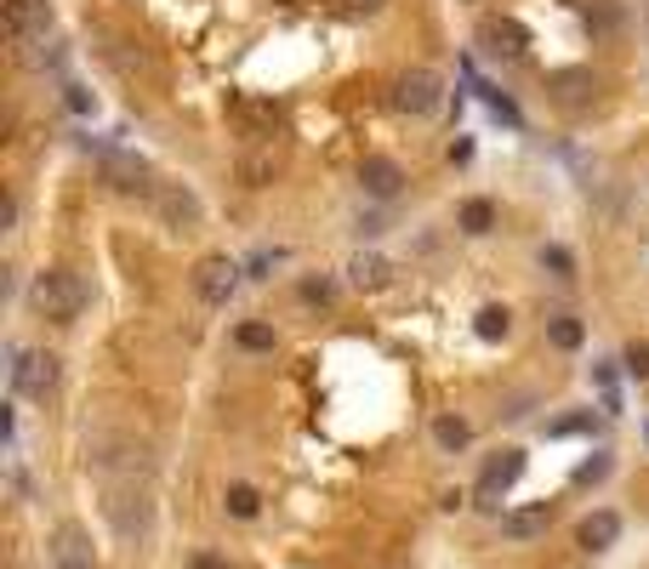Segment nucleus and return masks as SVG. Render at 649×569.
<instances>
[{
    "instance_id": "obj_30",
    "label": "nucleus",
    "mask_w": 649,
    "mask_h": 569,
    "mask_svg": "<svg viewBox=\"0 0 649 569\" xmlns=\"http://www.w3.org/2000/svg\"><path fill=\"white\" fill-rule=\"evenodd\" d=\"M194 569H229V564H222L217 553H199V558H194Z\"/></svg>"
},
{
    "instance_id": "obj_31",
    "label": "nucleus",
    "mask_w": 649,
    "mask_h": 569,
    "mask_svg": "<svg viewBox=\"0 0 649 569\" xmlns=\"http://www.w3.org/2000/svg\"><path fill=\"white\" fill-rule=\"evenodd\" d=\"M291 7H303V0H291Z\"/></svg>"
},
{
    "instance_id": "obj_6",
    "label": "nucleus",
    "mask_w": 649,
    "mask_h": 569,
    "mask_svg": "<svg viewBox=\"0 0 649 569\" xmlns=\"http://www.w3.org/2000/svg\"><path fill=\"white\" fill-rule=\"evenodd\" d=\"M234 285H240V262H234V257H199V268H194V296H199L206 308H229Z\"/></svg>"
},
{
    "instance_id": "obj_15",
    "label": "nucleus",
    "mask_w": 649,
    "mask_h": 569,
    "mask_svg": "<svg viewBox=\"0 0 649 569\" xmlns=\"http://www.w3.org/2000/svg\"><path fill=\"white\" fill-rule=\"evenodd\" d=\"M576 541H581L587 553H610L615 541H621V512H610V507L587 512V518H581V530H576Z\"/></svg>"
},
{
    "instance_id": "obj_2",
    "label": "nucleus",
    "mask_w": 649,
    "mask_h": 569,
    "mask_svg": "<svg viewBox=\"0 0 649 569\" xmlns=\"http://www.w3.org/2000/svg\"><path fill=\"white\" fill-rule=\"evenodd\" d=\"M148 206H155V222L166 234H194L199 222H206V200H199L183 177H160L155 194H148Z\"/></svg>"
},
{
    "instance_id": "obj_20",
    "label": "nucleus",
    "mask_w": 649,
    "mask_h": 569,
    "mask_svg": "<svg viewBox=\"0 0 649 569\" xmlns=\"http://www.w3.org/2000/svg\"><path fill=\"white\" fill-rule=\"evenodd\" d=\"M456 228H462V234H473V239H485V234L495 228V200H485V194H473V200H462V211H456Z\"/></svg>"
},
{
    "instance_id": "obj_16",
    "label": "nucleus",
    "mask_w": 649,
    "mask_h": 569,
    "mask_svg": "<svg viewBox=\"0 0 649 569\" xmlns=\"http://www.w3.org/2000/svg\"><path fill=\"white\" fill-rule=\"evenodd\" d=\"M347 285L382 290V285H393V262L382 251H354V257H347Z\"/></svg>"
},
{
    "instance_id": "obj_28",
    "label": "nucleus",
    "mask_w": 649,
    "mask_h": 569,
    "mask_svg": "<svg viewBox=\"0 0 649 569\" xmlns=\"http://www.w3.org/2000/svg\"><path fill=\"white\" fill-rule=\"evenodd\" d=\"M0 228H7V234L17 228V194L12 188H7V200H0Z\"/></svg>"
},
{
    "instance_id": "obj_29",
    "label": "nucleus",
    "mask_w": 649,
    "mask_h": 569,
    "mask_svg": "<svg viewBox=\"0 0 649 569\" xmlns=\"http://www.w3.org/2000/svg\"><path fill=\"white\" fill-rule=\"evenodd\" d=\"M604 473H610V461H604V456H598V461H587V467H581V473H576V479H581V484H592V479H604Z\"/></svg>"
},
{
    "instance_id": "obj_25",
    "label": "nucleus",
    "mask_w": 649,
    "mask_h": 569,
    "mask_svg": "<svg viewBox=\"0 0 649 569\" xmlns=\"http://www.w3.org/2000/svg\"><path fill=\"white\" fill-rule=\"evenodd\" d=\"M621 364H627V376L649 382V342H627V348H621Z\"/></svg>"
},
{
    "instance_id": "obj_23",
    "label": "nucleus",
    "mask_w": 649,
    "mask_h": 569,
    "mask_svg": "<svg viewBox=\"0 0 649 569\" xmlns=\"http://www.w3.org/2000/svg\"><path fill=\"white\" fill-rule=\"evenodd\" d=\"M222 507H229V518H257L262 496H257L252 484H229V490H222Z\"/></svg>"
},
{
    "instance_id": "obj_22",
    "label": "nucleus",
    "mask_w": 649,
    "mask_h": 569,
    "mask_svg": "<svg viewBox=\"0 0 649 569\" xmlns=\"http://www.w3.org/2000/svg\"><path fill=\"white\" fill-rule=\"evenodd\" d=\"M234 342H240L245 354H268L280 336H273V325H268V319H245V325L234 331Z\"/></svg>"
},
{
    "instance_id": "obj_3",
    "label": "nucleus",
    "mask_w": 649,
    "mask_h": 569,
    "mask_svg": "<svg viewBox=\"0 0 649 569\" xmlns=\"http://www.w3.org/2000/svg\"><path fill=\"white\" fill-rule=\"evenodd\" d=\"M439 103H444V81H439V69L416 63V69H405V74H393V109H399V114L428 120V114H439Z\"/></svg>"
},
{
    "instance_id": "obj_21",
    "label": "nucleus",
    "mask_w": 649,
    "mask_h": 569,
    "mask_svg": "<svg viewBox=\"0 0 649 569\" xmlns=\"http://www.w3.org/2000/svg\"><path fill=\"white\" fill-rule=\"evenodd\" d=\"M547 342H553L559 354H576L581 342H587V325H581L576 313H553V319H547Z\"/></svg>"
},
{
    "instance_id": "obj_9",
    "label": "nucleus",
    "mask_w": 649,
    "mask_h": 569,
    "mask_svg": "<svg viewBox=\"0 0 649 569\" xmlns=\"http://www.w3.org/2000/svg\"><path fill=\"white\" fill-rule=\"evenodd\" d=\"M518 473H524V450H495V461H485V473H479V507L502 502L518 484Z\"/></svg>"
},
{
    "instance_id": "obj_26",
    "label": "nucleus",
    "mask_w": 649,
    "mask_h": 569,
    "mask_svg": "<svg viewBox=\"0 0 649 569\" xmlns=\"http://www.w3.org/2000/svg\"><path fill=\"white\" fill-rule=\"evenodd\" d=\"M331 296H336V280H324V274H319V280H314V274L303 280V302H319V308H324Z\"/></svg>"
},
{
    "instance_id": "obj_18",
    "label": "nucleus",
    "mask_w": 649,
    "mask_h": 569,
    "mask_svg": "<svg viewBox=\"0 0 649 569\" xmlns=\"http://www.w3.org/2000/svg\"><path fill=\"white\" fill-rule=\"evenodd\" d=\"M433 444L444 456H456V450H467L473 444V422L467 416H456V410H444V416H433Z\"/></svg>"
},
{
    "instance_id": "obj_8",
    "label": "nucleus",
    "mask_w": 649,
    "mask_h": 569,
    "mask_svg": "<svg viewBox=\"0 0 649 569\" xmlns=\"http://www.w3.org/2000/svg\"><path fill=\"white\" fill-rule=\"evenodd\" d=\"M0 17H7L12 46H29L52 29V0H0Z\"/></svg>"
},
{
    "instance_id": "obj_5",
    "label": "nucleus",
    "mask_w": 649,
    "mask_h": 569,
    "mask_svg": "<svg viewBox=\"0 0 649 569\" xmlns=\"http://www.w3.org/2000/svg\"><path fill=\"white\" fill-rule=\"evenodd\" d=\"M479 52L490 63H518L524 52H530V35H524L518 17H485L479 23Z\"/></svg>"
},
{
    "instance_id": "obj_14",
    "label": "nucleus",
    "mask_w": 649,
    "mask_h": 569,
    "mask_svg": "<svg viewBox=\"0 0 649 569\" xmlns=\"http://www.w3.org/2000/svg\"><path fill=\"white\" fill-rule=\"evenodd\" d=\"M234 177H240L245 188H268L273 177H280V148H273V143H252V148L234 160Z\"/></svg>"
},
{
    "instance_id": "obj_27",
    "label": "nucleus",
    "mask_w": 649,
    "mask_h": 569,
    "mask_svg": "<svg viewBox=\"0 0 649 569\" xmlns=\"http://www.w3.org/2000/svg\"><path fill=\"white\" fill-rule=\"evenodd\" d=\"M382 7H388V0H342V12H347V17H377Z\"/></svg>"
},
{
    "instance_id": "obj_24",
    "label": "nucleus",
    "mask_w": 649,
    "mask_h": 569,
    "mask_svg": "<svg viewBox=\"0 0 649 569\" xmlns=\"http://www.w3.org/2000/svg\"><path fill=\"white\" fill-rule=\"evenodd\" d=\"M541 268L553 280H576V257H570L564 245H541Z\"/></svg>"
},
{
    "instance_id": "obj_1",
    "label": "nucleus",
    "mask_w": 649,
    "mask_h": 569,
    "mask_svg": "<svg viewBox=\"0 0 649 569\" xmlns=\"http://www.w3.org/2000/svg\"><path fill=\"white\" fill-rule=\"evenodd\" d=\"M29 302H35L40 319H52V325H74L81 308H86V285H81L74 268H40L35 285H29Z\"/></svg>"
},
{
    "instance_id": "obj_4",
    "label": "nucleus",
    "mask_w": 649,
    "mask_h": 569,
    "mask_svg": "<svg viewBox=\"0 0 649 569\" xmlns=\"http://www.w3.org/2000/svg\"><path fill=\"white\" fill-rule=\"evenodd\" d=\"M12 387L23 393V399H35L46 405L58 393V376H63V359L58 354H46V348H12Z\"/></svg>"
},
{
    "instance_id": "obj_10",
    "label": "nucleus",
    "mask_w": 649,
    "mask_h": 569,
    "mask_svg": "<svg viewBox=\"0 0 649 569\" xmlns=\"http://www.w3.org/2000/svg\"><path fill=\"white\" fill-rule=\"evenodd\" d=\"M103 183L114 194H155V171H148L137 154H103Z\"/></svg>"
},
{
    "instance_id": "obj_7",
    "label": "nucleus",
    "mask_w": 649,
    "mask_h": 569,
    "mask_svg": "<svg viewBox=\"0 0 649 569\" xmlns=\"http://www.w3.org/2000/svg\"><path fill=\"white\" fill-rule=\"evenodd\" d=\"M103 512H109V524L126 535V541L148 535V490H137V484H114V490H109V502H103Z\"/></svg>"
},
{
    "instance_id": "obj_12",
    "label": "nucleus",
    "mask_w": 649,
    "mask_h": 569,
    "mask_svg": "<svg viewBox=\"0 0 649 569\" xmlns=\"http://www.w3.org/2000/svg\"><path fill=\"white\" fill-rule=\"evenodd\" d=\"M547 91H553V103H564V109H587L598 97V74L592 69H553L547 74Z\"/></svg>"
},
{
    "instance_id": "obj_19",
    "label": "nucleus",
    "mask_w": 649,
    "mask_h": 569,
    "mask_svg": "<svg viewBox=\"0 0 649 569\" xmlns=\"http://www.w3.org/2000/svg\"><path fill=\"white\" fill-rule=\"evenodd\" d=\"M507 331H513V308L507 302H485L479 313H473V336L479 342H507Z\"/></svg>"
},
{
    "instance_id": "obj_11",
    "label": "nucleus",
    "mask_w": 649,
    "mask_h": 569,
    "mask_svg": "<svg viewBox=\"0 0 649 569\" xmlns=\"http://www.w3.org/2000/svg\"><path fill=\"white\" fill-rule=\"evenodd\" d=\"M359 188L370 194V200H393V194L405 188V165H399L393 154H365L359 160Z\"/></svg>"
},
{
    "instance_id": "obj_13",
    "label": "nucleus",
    "mask_w": 649,
    "mask_h": 569,
    "mask_svg": "<svg viewBox=\"0 0 649 569\" xmlns=\"http://www.w3.org/2000/svg\"><path fill=\"white\" fill-rule=\"evenodd\" d=\"M52 569H97L91 535L81 524H58L52 530Z\"/></svg>"
},
{
    "instance_id": "obj_17",
    "label": "nucleus",
    "mask_w": 649,
    "mask_h": 569,
    "mask_svg": "<svg viewBox=\"0 0 649 569\" xmlns=\"http://www.w3.org/2000/svg\"><path fill=\"white\" fill-rule=\"evenodd\" d=\"M547 524H553V502L502 512V535H507V541H536V535H547Z\"/></svg>"
}]
</instances>
